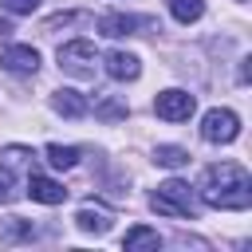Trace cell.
I'll return each instance as SVG.
<instances>
[{
    "instance_id": "1",
    "label": "cell",
    "mask_w": 252,
    "mask_h": 252,
    "mask_svg": "<svg viewBox=\"0 0 252 252\" xmlns=\"http://www.w3.org/2000/svg\"><path fill=\"white\" fill-rule=\"evenodd\" d=\"M201 201L209 209H248L252 205V177L236 161L209 165L201 177Z\"/></svg>"
},
{
    "instance_id": "2",
    "label": "cell",
    "mask_w": 252,
    "mask_h": 252,
    "mask_svg": "<svg viewBox=\"0 0 252 252\" xmlns=\"http://www.w3.org/2000/svg\"><path fill=\"white\" fill-rule=\"evenodd\" d=\"M150 209L161 213V217H177V220H193L197 217V201H193V189L185 181H165L158 185V193H150Z\"/></svg>"
},
{
    "instance_id": "3",
    "label": "cell",
    "mask_w": 252,
    "mask_h": 252,
    "mask_svg": "<svg viewBox=\"0 0 252 252\" xmlns=\"http://www.w3.org/2000/svg\"><path fill=\"white\" fill-rule=\"evenodd\" d=\"M55 59H59V67H63L67 75H75V79H91V75H94V63H98V51H94L91 39H71V43L59 47Z\"/></svg>"
},
{
    "instance_id": "4",
    "label": "cell",
    "mask_w": 252,
    "mask_h": 252,
    "mask_svg": "<svg viewBox=\"0 0 252 252\" xmlns=\"http://www.w3.org/2000/svg\"><path fill=\"white\" fill-rule=\"evenodd\" d=\"M201 138L213 142V146H228V142L240 138V118H236L232 110H224V106H213V110L201 118Z\"/></svg>"
},
{
    "instance_id": "5",
    "label": "cell",
    "mask_w": 252,
    "mask_h": 252,
    "mask_svg": "<svg viewBox=\"0 0 252 252\" xmlns=\"http://www.w3.org/2000/svg\"><path fill=\"white\" fill-rule=\"evenodd\" d=\"M193 94L189 91H177V87H169V91H161L158 98H154V110H158V118H165V122H185L189 114H193Z\"/></svg>"
},
{
    "instance_id": "6",
    "label": "cell",
    "mask_w": 252,
    "mask_h": 252,
    "mask_svg": "<svg viewBox=\"0 0 252 252\" xmlns=\"http://www.w3.org/2000/svg\"><path fill=\"white\" fill-rule=\"evenodd\" d=\"M0 67L12 71V75H35V71H39V51L28 47V43H12V47H4Z\"/></svg>"
},
{
    "instance_id": "7",
    "label": "cell",
    "mask_w": 252,
    "mask_h": 252,
    "mask_svg": "<svg viewBox=\"0 0 252 252\" xmlns=\"http://www.w3.org/2000/svg\"><path fill=\"white\" fill-rule=\"evenodd\" d=\"M28 197L39 201V205H63V201H67V189H63L59 181L43 177V173H32V177H28Z\"/></svg>"
},
{
    "instance_id": "8",
    "label": "cell",
    "mask_w": 252,
    "mask_h": 252,
    "mask_svg": "<svg viewBox=\"0 0 252 252\" xmlns=\"http://www.w3.org/2000/svg\"><path fill=\"white\" fill-rule=\"evenodd\" d=\"M106 75L118 79V83H134V79L142 75V63H138L134 51H110V55H106Z\"/></svg>"
},
{
    "instance_id": "9",
    "label": "cell",
    "mask_w": 252,
    "mask_h": 252,
    "mask_svg": "<svg viewBox=\"0 0 252 252\" xmlns=\"http://www.w3.org/2000/svg\"><path fill=\"white\" fill-rule=\"evenodd\" d=\"M51 106H55V114H63V118H83V114L91 110L87 94H79V91H71V87L55 91V94H51Z\"/></svg>"
},
{
    "instance_id": "10",
    "label": "cell",
    "mask_w": 252,
    "mask_h": 252,
    "mask_svg": "<svg viewBox=\"0 0 252 252\" xmlns=\"http://www.w3.org/2000/svg\"><path fill=\"white\" fill-rule=\"evenodd\" d=\"M110 220H114V217H110V209H102V205H91V201H87V205L75 213V224H79L83 232H94V236H102V232L110 228Z\"/></svg>"
},
{
    "instance_id": "11",
    "label": "cell",
    "mask_w": 252,
    "mask_h": 252,
    "mask_svg": "<svg viewBox=\"0 0 252 252\" xmlns=\"http://www.w3.org/2000/svg\"><path fill=\"white\" fill-rule=\"evenodd\" d=\"M146 20H138V16H122V12H106V16H98V32L102 35H110V39H118V35H130L134 28H142Z\"/></svg>"
},
{
    "instance_id": "12",
    "label": "cell",
    "mask_w": 252,
    "mask_h": 252,
    "mask_svg": "<svg viewBox=\"0 0 252 252\" xmlns=\"http://www.w3.org/2000/svg\"><path fill=\"white\" fill-rule=\"evenodd\" d=\"M122 248H126V252H134V248H154V252H158V248H161V236H158L154 228H146V224H134V228L122 236Z\"/></svg>"
},
{
    "instance_id": "13",
    "label": "cell",
    "mask_w": 252,
    "mask_h": 252,
    "mask_svg": "<svg viewBox=\"0 0 252 252\" xmlns=\"http://www.w3.org/2000/svg\"><path fill=\"white\" fill-rule=\"evenodd\" d=\"M32 236H35L32 220H20V217L0 220V244H16V240H32Z\"/></svg>"
},
{
    "instance_id": "14",
    "label": "cell",
    "mask_w": 252,
    "mask_h": 252,
    "mask_svg": "<svg viewBox=\"0 0 252 252\" xmlns=\"http://www.w3.org/2000/svg\"><path fill=\"white\" fill-rule=\"evenodd\" d=\"M165 4H169L173 20H181V24H193L205 16V0H165Z\"/></svg>"
},
{
    "instance_id": "15",
    "label": "cell",
    "mask_w": 252,
    "mask_h": 252,
    "mask_svg": "<svg viewBox=\"0 0 252 252\" xmlns=\"http://www.w3.org/2000/svg\"><path fill=\"white\" fill-rule=\"evenodd\" d=\"M154 161L165 165V169H181L189 161V150H181V146H158L154 150Z\"/></svg>"
},
{
    "instance_id": "16",
    "label": "cell",
    "mask_w": 252,
    "mask_h": 252,
    "mask_svg": "<svg viewBox=\"0 0 252 252\" xmlns=\"http://www.w3.org/2000/svg\"><path fill=\"white\" fill-rule=\"evenodd\" d=\"M47 161H51L55 169H71V165L79 161V150H75V146H59V142H51V146H47Z\"/></svg>"
},
{
    "instance_id": "17",
    "label": "cell",
    "mask_w": 252,
    "mask_h": 252,
    "mask_svg": "<svg viewBox=\"0 0 252 252\" xmlns=\"http://www.w3.org/2000/svg\"><path fill=\"white\" fill-rule=\"evenodd\" d=\"M94 114H98V118H106V122H118V118H126V106H122L118 98H110V94H106V98H98V102H94Z\"/></svg>"
},
{
    "instance_id": "18",
    "label": "cell",
    "mask_w": 252,
    "mask_h": 252,
    "mask_svg": "<svg viewBox=\"0 0 252 252\" xmlns=\"http://www.w3.org/2000/svg\"><path fill=\"white\" fill-rule=\"evenodd\" d=\"M67 24H91V16L87 12H63V16H51L43 24V32H55V28H67Z\"/></svg>"
},
{
    "instance_id": "19",
    "label": "cell",
    "mask_w": 252,
    "mask_h": 252,
    "mask_svg": "<svg viewBox=\"0 0 252 252\" xmlns=\"http://www.w3.org/2000/svg\"><path fill=\"white\" fill-rule=\"evenodd\" d=\"M20 197V185H16V173L8 165H0V201H16Z\"/></svg>"
},
{
    "instance_id": "20",
    "label": "cell",
    "mask_w": 252,
    "mask_h": 252,
    "mask_svg": "<svg viewBox=\"0 0 252 252\" xmlns=\"http://www.w3.org/2000/svg\"><path fill=\"white\" fill-rule=\"evenodd\" d=\"M4 4V12H16V16H28V12H35V4L39 0H0Z\"/></svg>"
}]
</instances>
